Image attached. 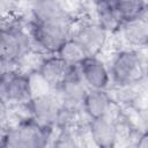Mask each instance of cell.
Masks as SVG:
<instances>
[{
  "label": "cell",
  "instance_id": "8fae6325",
  "mask_svg": "<svg viewBox=\"0 0 148 148\" xmlns=\"http://www.w3.org/2000/svg\"><path fill=\"white\" fill-rule=\"evenodd\" d=\"M72 67L59 56L53 54L40 62L37 74L49 88L57 90Z\"/></svg>",
  "mask_w": 148,
  "mask_h": 148
},
{
  "label": "cell",
  "instance_id": "e0dca14e",
  "mask_svg": "<svg viewBox=\"0 0 148 148\" xmlns=\"http://www.w3.org/2000/svg\"><path fill=\"white\" fill-rule=\"evenodd\" d=\"M148 3L145 0H117L114 8L123 21L133 18L141 14Z\"/></svg>",
  "mask_w": 148,
  "mask_h": 148
},
{
  "label": "cell",
  "instance_id": "277c9868",
  "mask_svg": "<svg viewBox=\"0 0 148 148\" xmlns=\"http://www.w3.org/2000/svg\"><path fill=\"white\" fill-rule=\"evenodd\" d=\"M0 95L3 104L28 105L34 97L30 76L14 69L3 71L0 81Z\"/></svg>",
  "mask_w": 148,
  "mask_h": 148
},
{
  "label": "cell",
  "instance_id": "44dd1931",
  "mask_svg": "<svg viewBox=\"0 0 148 148\" xmlns=\"http://www.w3.org/2000/svg\"><path fill=\"white\" fill-rule=\"evenodd\" d=\"M145 1H146V2H147V3H148V0H145Z\"/></svg>",
  "mask_w": 148,
  "mask_h": 148
},
{
  "label": "cell",
  "instance_id": "9a60e30c",
  "mask_svg": "<svg viewBox=\"0 0 148 148\" xmlns=\"http://www.w3.org/2000/svg\"><path fill=\"white\" fill-rule=\"evenodd\" d=\"M94 2H95V8H96L97 22L108 32L119 29L123 20L120 18L119 14L117 13L114 6L98 1V0H94Z\"/></svg>",
  "mask_w": 148,
  "mask_h": 148
},
{
  "label": "cell",
  "instance_id": "ba28073f",
  "mask_svg": "<svg viewBox=\"0 0 148 148\" xmlns=\"http://www.w3.org/2000/svg\"><path fill=\"white\" fill-rule=\"evenodd\" d=\"M57 91L65 104L82 106L83 99L89 91V87L84 82L79 66H73L71 68Z\"/></svg>",
  "mask_w": 148,
  "mask_h": 148
},
{
  "label": "cell",
  "instance_id": "7a4b0ae2",
  "mask_svg": "<svg viewBox=\"0 0 148 148\" xmlns=\"http://www.w3.org/2000/svg\"><path fill=\"white\" fill-rule=\"evenodd\" d=\"M31 39L44 52L57 54L64 43L72 37L71 22H36L31 23Z\"/></svg>",
  "mask_w": 148,
  "mask_h": 148
},
{
  "label": "cell",
  "instance_id": "4fadbf2b",
  "mask_svg": "<svg viewBox=\"0 0 148 148\" xmlns=\"http://www.w3.org/2000/svg\"><path fill=\"white\" fill-rule=\"evenodd\" d=\"M31 16L36 22H71L67 10L58 0H34Z\"/></svg>",
  "mask_w": 148,
  "mask_h": 148
},
{
  "label": "cell",
  "instance_id": "8992f818",
  "mask_svg": "<svg viewBox=\"0 0 148 148\" xmlns=\"http://www.w3.org/2000/svg\"><path fill=\"white\" fill-rule=\"evenodd\" d=\"M64 102L59 94L44 92L37 96H34L29 102L28 108L34 119L39 121L43 125L53 126L57 125V120Z\"/></svg>",
  "mask_w": 148,
  "mask_h": 148
},
{
  "label": "cell",
  "instance_id": "9c48e42d",
  "mask_svg": "<svg viewBox=\"0 0 148 148\" xmlns=\"http://www.w3.org/2000/svg\"><path fill=\"white\" fill-rule=\"evenodd\" d=\"M88 127L90 138L96 146L102 148H110L116 145L119 131L116 121L110 114L90 119Z\"/></svg>",
  "mask_w": 148,
  "mask_h": 148
},
{
  "label": "cell",
  "instance_id": "5bb4252c",
  "mask_svg": "<svg viewBox=\"0 0 148 148\" xmlns=\"http://www.w3.org/2000/svg\"><path fill=\"white\" fill-rule=\"evenodd\" d=\"M112 99L105 89H89L87 92L82 108L86 114L90 118H101L109 116L112 110Z\"/></svg>",
  "mask_w": 148,
  "mask_h": 148
},
{
  "label": "cell",
  "instance_id": "52a82bcc",
  "mask_svg": "<svg viewBox=\"0 0 148 148\" xmlns=\"http://www.w3.org/2000/svg\"><path fill=\"white\" fill-rule=\"evenodd\" d=\"M72 37L76 39L89 56H97L106 43L108 31L98 22H83L72 30Z\"/></svg>",
  "mask_w": 148,
  "mask_h": 148
},
{
  "label": "cell",
  "instance_id": "ac0fdd59",
  "mask_svg": "<svg viewBox=\"0 0 148 148\" xmlns=\"http://www.w3.org/2000/svg\"><path fill=\"white\" fill-rule=\"evenodd\" d=\"M52 145L54 147H75L77 146L76 136L72 132L71 127H62Z\"/></svg>",
  "mask_w": 148,
  "mask_h": 148
},
{
  "label": "cell",
  "instance_id": "d6986e66",
  "mask_svg": "<svg viewBox=\"0 0 148 148\" xmlns=\"http://www.w3.org/2000/svg\"><path fill=\"white\" fill-rule=\"evenodd\" d=\"M136 146L138 147H143V148H148V131L143 132L139 139H138V142H136Z\"/></svg>",
  "mask_w": 148,
  "mask_h": 148
},
{
  "label": "cell",
  "instance_id": "5b68a950",
  "mask_svg": "<svg viewBox=\"0 0 148 148\" xmlns=\"http://www.w3.org/2000/svg\"><path fill=\"white\" fill-rule=\"evenodd\" d=\"M111 77L119 87H130L145 75V67L140 56L132 50L117 53L111 65Z\"/></svg>",
  "mask_w": 148,
  "mask_h": 148
},
{
  "label": "cell",
  "instance_id": "3957f363",
  "mask_svg": "<svg viewBox=\"0 0 148 148\" xmlns=\"http://www.w3.org/2000/svg\"><path fill=\"white\" fill-rule=\"evenodd\" d=\"M31 49V38L17 24H8L1 30L0 54L2 69L20 62ZM12 69V68H9Z\"/></svg>",
  "mask_w": 148,
  "mask_h": 148
},
{
  "label": "cell",
  "instance_id": "7c38bea8",
  "mask_svg": "<svg viewBox=\"0 0 148 148\" xmlns=\"http://www.w3.org/2000/svg\"><path fill=\"white\" fill-rule=\"evenodd\" d=\"M119 30L123 38L131 45L145 46L148 44V6L138 16L121 22Z\"/></svg>",
  "mask_w": 148,
  "mask_h": 148
},
{
  "label": "cell",
  "instance_id": "30bf717a",
  "mask_svg": "<svg viewBox=\"0 0 148 148\" xmlns=\"http://www.w3.org/2000/svg\"><path fill=\"white\" fill-rule=\"evenodd\" d=\"M79 69L89 89H105L110 82V72L104 62L96 56L87 57L80 65Z\"/></svg>",
  "mask_w": 148,
  "mask_h": 148
},
{
  "label": "cell",
  "instance_id": "2e32d148",
  "mask_svg": "<svg viewBox=\"0 0 148 148\" xmlns=\"http://www.w3.org/2000/svg\"><path fill=\"white\" fill-rule=\"evenodd\" d=\"M57 56H59L71 66H79L87 57H89L84 47L73 37L68 38L64 43V45L58 51Z\"/></svg>",
  "mask_w": 148,
  "mask_h": 148
},
{
  "label": "cell",
  "instance_id": "ffe728a7",
  "mask_svg": "<svg viewBox=\"0 0 148 148\" xmlns=\"http://www.w3.org/2000/svg\"><path fill=\"white\" fill-rule=\"evenodd\" d=\"M98 1H102V2H105V3H109V5L114 6V3H116L117 0H98Z\"/></svg>",
  "mask_w": 148,
  "mask_h": 148
},
{
  "label": "cell",
  "instance_id": "6da1fadb",
  "mask_svg": "<svg viewBox=\"0 0 148 148\" xmlns=\"http://www.w3.org/2000/svg\"><path fill=\"white\" fill-rule=\"evenodd\" d=\"M52 140V126L43 125L32 117L18 121L2 132V148H42Z\"/></svg>",
  "mask_w": 148,
  "mask_h": 148
}]
</instances>
